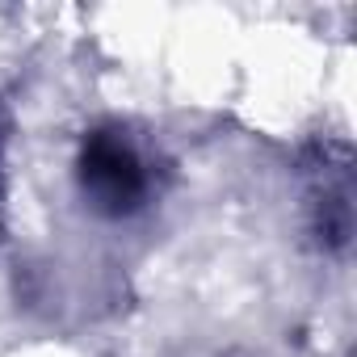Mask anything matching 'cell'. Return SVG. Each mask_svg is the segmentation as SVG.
Listing matches in <instances>:
<instances>
[{
	"instance_id": "cell-1",
	"label": "cell",
	"mask_w": 357,
	"mask_h": 357,
	"mask_svg": "<svg viewBox=\"0 0 357 357\" xmlns=\"http://www.w3.org/2000/svg\"><path fill=\"white\" fill-rule=\"evenodd\" d=\"M72 176L84 211L105 223L139 219L143 211H151L160 194V168L151 147L118 118L93 122L80 135Z\"/></svg>"
},
{
	"instance_id": "cell-3",
	"label": "cell",
	"mask_w": 357,
	"mask_h": 357,
	"mask_svg": "<svg viewBox=\"0 0 357 357\" xmlns=\"http://www.w3.org/2000/svg\"><path fill=\"white\" fill-rule=\"evenodd\" d=\"M9 147H13V114L0 97V240L9 236Z\"/></svg>"
},
{
	"instance_id": "cell-2",
	"label": "cell",
	"mask_w": 357,
	"mask_h": 357,
	"mask_svg": "<svg viewBox=\"0 0 357 357\" xmlns=\"http://www.w3.org/2000/svg\"><path fill=\"white\" fill-rule=\"evenodd\" d=\"M303 215L307 231L328 257H344L353 240V164L344 143H315L307 160Z\"/></svg>"
}]
</instances>
